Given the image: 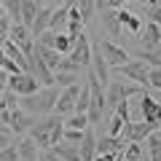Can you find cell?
Instances as JSON below:
<instances>
[{"instance_id":"ba28073f","label":"cell","mask_w":161,"mask_h":161,"mask_svg":"<svg viewBox=\"0 0 161 161\" xmlns=\"http://www.w3.org/2000/svg\"><path fill=\"white\" fill-rule=\"evenodd\" d=\"M156 124H148V121H129L126 126H124V132H121V137L126 140V142H145V137H148L150 132H156Z\"/></svg>"},{"instance_id":"83f0119b","label":"cell","mask_w":161,"mask_h":161,"mask_svg":"<svg viewBox=\"0 0 161 161\" xmlns=\"http://www.w3.org/2000/svg\"><path fill=\"white\" fill-rule=\"evenodd\" d=\"M142 156H145V145H142V142H129L121 161H140Z\"/></svg>"},{"instance_id":"ac0fdd59","label":"cell","mask_w":161,"mask_h":161,"mask_svg":"<svg viewBox=\"0 0 161 161\" xmlns=\"http://www.w3.org/2000/svg\"><path fill=\"white\" fill-rule=\"evenodd\" d=\"M51 16H54V8H51V6H46V8H40V11H38V16H35L32 27H30L32 38H38L40 32H46V30H48V24H51Z\"/></svg>"},{"instance_id":"f35d334b","label":"cell","mask_w":161,"mask_h":161,"mask_svg":"<svg viewBox=\"0 0 161 161\" xmlns=\"http://www.w3.org/2000/svg\"><path fill=\"white\" fill-rule=\"evenodd\" d=\"M6 145H14V132L11 126H0V148H6Z\"/></svg>"},{"instance_id":"4fadbf2b","label":"cell","mask_w":161,"mask_h":161,"mask_svg":"<svg viewBox=\"0 0 161 161\" xmlns=\"http://www.w3.org/2000/svg\"><path fill=\"white\" fill-rule=\"evenodd\" d=\"M16 148H19V158H22V161H38L40 153H43V150L38 148V142H35L30 134H24V137L16 140Z\"/></svg>"},{"instance_id":"2e32d148","label":"cell","mask_w":161,"mask_h":161,"mask_svg":"<svg viewBox=\"0 0 161 161\" xmlns=\"http://www.w3.org/2000/svg\"><path fill=\"white\" fill-rule=\"evenodd\" d=\"M118 22H121V27H126L132 35H140V30H142V24H145V19L142 16H137V14H132V11H126V8H118Z\"/></svg>"},{"instance_id":"484cf974","label":"cell","mask_w":161,"mask_h":161,"mask_svg":"<svg viewBox=\"0 0 161 161\" xmlns=\"http://www.w3.org/2000/svg\"><path fill=\"white\" fill-rule=\"evenodd\" d=\"M89 105H92V83H89V78H83L80 92H78V102H75V113H86Z\"/></svg>"},{"instance_id":"44dd1931","label":"cell","mask_w":161,"mask_h":161,"mask_svg":"<svg viewBox=\"0 0 161 161\" xmlns=\"http://www.w3.org/2000/svg\"><path fill=\"white\" fill-rule=\"evenodd\" d=\"M140 35H142L140 40H142L145 46H161V27H158V24L145 22L142 30H140Z\"/></svg>"},{"instance_id":"1f68e13d","label":"cell","mask_w":161,"mask_h":161,"mask_svg":"<svg viewBox=\"0 0 161 161\" xmlns=\"http://www.w3.org/2000/svg\"><path fill=\"white\" fill-rule=\"evenodd\" d=\"M0 105L8 108V110H16V108H19V94H14L11 89H6V92L0 94Z\"/></svg>"},{"instance_id":"cb8c5ba5","label":"cell","mask_w":161,"mask_h":161,"mask_svg":"<svg viewBox=\"0 0 161 161\" xmlns=\"http://www.w3.org/2000/svg\"><path fill=\"white\" fill-rule=\"evenodd\" d=\"M67 16H70V8H67V6L54 8V16H51V24H48V30H54V32L62 35L64 30H67Z\"/></svg>"},{"instance_id":"d590c367","label":"cell","mask_w":161,"mask_h":161,"mask_svg":"<svg viewBox=\"0 0 161 161\" xmlns=\"http://www.w3.org/2000/svg\"><path fill=\"white\" fill-rule=\"evenodd\" d=\"M148 86L161 92V67H150V75H148Z\"/></svg>"},{"instance_id":"f1b7e54d","label":"cell","mask_w":161,"mask_h":161,"mask_svg":"<svg viewBox=\"0 0 161 161\" xmlns=\"http://www.w3.org/2000/svg\"><path fill=\"white\" fill-rule=\"evenodd\" d=\"M73 46H75V40L70 38V35H64V32L59 35V32H57V40H54V48H57V51L62 54V57H67V54L73 51Z\"/></svg>"},{"instance_id":"d4e9b609","label":"cell","mask_w":161,"mask_h":161,"mask_svg":"<svg viewBox=\"0 0 161 161\" xmlns=\"http://www.w3.org/2000/svg\"><path fill=\"white\" fill-rule=\"evenodd\" d=\"M40 8L43 6H40L38 0H22V24L24 27H32V22H35Z\"/></svg>"},{"instance_id":"e0dca14e","label":"cell","mask_w":161,"mask_h":161,"mask_svg":"<svg viewBox=\"0 0 161 161\" xmlns=\"http://www.w3.org/2000/svg\"><path fill=\"white\" fill-rule=\"evenodd\" d=\"M99 22H102V27L108 30V35L110 38H118L121 35V22H118V14L113 11V8H105V11H99Z\"/></svg>"},{"instance_id":"ee69618b","label":"cell","mask_w":161,"mask_h":161,"mask_svg":"<svg viewBox=\"0 0 161 161\" xmlns=\"http://www.w3.org/2000/svg\"><path fill=\"white\" fill-rule=\"evenodd\" d=\"M8 78H11V75H8L3 67H0V94H3V92L8 89Z\"/></svg>"},{"instance_id":"7402d4cb","label":"cell","mask_w":161,"mask_h":161,"mask_svg":"<svg viewBox=\"0 0 161 161\" xmlns=\"http://www.w3.org/2000/svg\"><path fill=\"white\" fill-rule=\"evenodd\" d=\"M51 153H57L62 161H80V150H78V145H73V142H59V145H54V148H48Z\"/></svg>"},{"instance_id":"db71d44e","label":"cell","mask_w":161,"mask_h":161,"mask_svg":"<svg viewBox=\"0 0 161 161\" xmlns=\"http://www.w3.org/2000/svg\"><path fill=\"white\" fill-rule=\"evenodd\" d=\"M158 129H161V124H158Z\"/></svg>"},{"instance_id":"f546056e","label":"cell","mask_w":161,"mask_h":161,"mask_svg":"<svg viewBox=\"0 0 161 161\" xmlns=\"http://www.w3.org/2000/svg\"><path fill=\"white\" fill-rule=\"evenodd\" d=\"M6 14L11 16V22H22V0H0Z\"/></svg>"},{"instance_id":"3957f363","label":"cell","mask_w":161,"mask_h":161,"mask_svg":"<svg viewBox=\"0 0 161 161\" xmlns=\"http://www.w3.org/2000/svg\"><path fill=\"white\" fill-rule=\"evenodd\" d=\"M59 121H64L62 115H57V113H51V115H46L43 121H35V126L30 129V137L38 142V148L40 150H48L51 148V132H54V126H57Z\"/></svg>"},{"instance_id":"7bdbcfd3","label":"cell","mask_w":161,"mask_h":161,"mask_svg":"<svg viewBox=\"0 0 161 161\" xmlns=\"http://www.w3.org/2000/svg\"><path fill=\"white\" fill-rule=\"evenodd\" d=\"M3 70H6V73H8V75H16V73H24V70H22V67H19V64H16V62H14V59H8V62H6V64H3Z\"/></svg>"},{"instance_id":"8992f818","label":"cell","mask_w":161,"mask_h":161,"mask_svg":"<svg viewBox=\"0 0 161 161\" xmlns=\"http://www.w3.org/2000/svg\"><path fill=\"white\" fill-rule=\"evenodd\" d=\"M78 92H80V83L62 89V92H59L57 105H54V113H57V115H62V118L73 115V113H75V102H78Z\"/></svg>"},{"instance_id":"c3c4849f","label":"cell","mask_w":161,"mask_h":161,"mask_svg":"<svg viewBox=\"0 0 161 161\" xmlns=\"http://www.w3.org/2000/svg\"><path fill=\"white\" fill-rule=\"evenodd\" d=\"M134 3H140V6H142V8H148V6H156L158 0H134Z\"/></svg>"},{"instance_id":"9c48e42d","label":"cell","mask_w":161,"mask_h":161,"mask_svg":"<svg viewBox=\"0 0 161 161\" xmlns=\"http://www.w3.org/2000/svg\"><path fill=\"white\" fill-rule=\"evenodd\" d=\"M67 59L75 62L78 67H89V64H92V40H89L86 32L75 40V46H73V51L67 54Z\"/></svg>"},{"instance_id":"7a4b0ae2","label":"cell","mask_w":161,"mask_h":161,"mask_svg":"<svg viewBox=\"0 0 161 161\" xmlns=\"http://www.w3.org/2000/svg\"><path fill=\"white\" fill-rule=\"evenodd\" d=\"M145 92V86L140 83H132V80H110L108 86H105V102L108 105H118L124 99H132V97H140Z\"/></svg>"},{"instance_id":"7c38bea8","label":"cell","mask_w":161,"mask_h":161,"mask_svg":"<svg viewBox=\"0 0 161 161\" xmlns=\"http://www.w3.org/2000/svg\"><path fill=\"white\" fill-rule=\"evenodd\" d=\"M137 99H140V110H142V121L158 126V124H161V102L156 97H150L148 92H142Z\"/></svg>"},{"instance_id":"4dcf8cb0","label":"cell","mask_w":161,"mask_h":161,"mask_svg":"<svg viewBox=\"0 0 161 161\" xmlns=\"http://www.w3.org/2000/svg\"><path fill=\"white\" fill-rule=\"evenodd\" d=\"M75 8L80 11V19H83V22H89V19L97 14V8H94V0H78V3H75Z\"/></svg>"},{"instance_id":"bcb514c9","label":"cell","mask_w":161,"mask_h":161,"mask_svg":"<svg viewBox=\"0 0 161 161\" xmlns=\"http://www.w3.org/2000/svg\"><path fill=\"white\" fill-rule=\"evenodd\" d=\"M94 8H97V14L105 11V8H108V0H94Z\"/></svg>"},{"instance_id":"816d5d0a","label":"cell","mask_w":161,"mask_h":161,"mask_svg":"<svg viewBox=\"0 0 161 161\" xmlns=\"http://www.w3.org/2000/svg\"><path fill=\"white\" fill-rule=\"evenodd\" d=\"M3 16H8V14H6V8H3V3H0V19Z\"/></svg>"},{"instance_id":"4316f807","label":"cell","mask_w":161,"mask_h":161,"mask_svg":"<svg viewBox=\"0 0 161 161\" xmlns=\"http://www.w3.org/2000/svg\"><path fill=\"white\" fill-rule=\"evenodd\" d=\"M64 126H67V129H80V132H86L92 124H89V115H86V113H73V115H67V118H64Z\"/></svg>"},{"instance_id":"f907efd6","label":"cell","mask_w":161,"mask_h":161,"mask_svg":"<svg viewBox=\"0 0 161 161\" xmlns=\"http://www.w3.org/2000/svg\"><path fill=\"white\" fill-rule=\"evenodd\" d=\"M75 3H78V0H62V6H67V8H73Z\"/></svg>"},{"instance_id":"ffe728a7","label":"cell","mask_w":161,"mask_h":161,"mask_svg":"<svg viewBox=\"0 0 161 161\" xmlns=\"http://www.w3.org/2000/svg\"><path fill=\"white\" fill-rule=\"evenodd\" d=\"M145 150H148V161H161V129L145 137Z\"/></svg>"},{"instance_id":"11a10c76","label":"cell","mask_w":161,"mask_h":161,"mask_svg":"<svg viewBox=\"0 0 161 161\" xmlns=\"http://www.w3.org/2000/svg\"><path fill=\"white\" fill-rule=\"evenodd\" d=\"M158 3H161V0H158Z\"/></svg>"},{"instance_id":"8d00e7d4","label":"cell","mask_w":161,"mask_h":161,"mask_svg":"<svg viewBox=\"0 0 161 161\" xmlns=\"http://www.w3.org/2000/svg\"><path fill=\"white\" fill-rule=\"evenodd\" d=\"M124 126H126V121L121 118V115H113V121H110V129H108V134H113V137H118V134L124 132Z\"/></svg>"},{"instance_id":"d6986e66","label":"cell","mask_w":161,"mask_h":161,"mask_svg":"<svg viewBox=\"0 0 161 161\" xmlns=\"http://www.w3.org/2000/svg\"><path fill=\"white\" fill-rule=\"evenodd\" d=\"M75 83H83L80 80V70H57L54 73V86L67 89V86H75Z\"/></svg>"},{"instance_id":"681fc988","label":"cell","mask_w":161,"mask_h":161,"mask_svg":"<svg viewBox=\"0 0 161 161\" xmlns=\"http://www.w3.org/2000/svg\"><path fill=\"white\" fill-rule=\"evenodd\" d=\"M6 62H8V57H6V51H3V46H0V67H3Z\"/></svg>"},{"instance_id":"8fae6325","label":"cell","mask_w":161,"mask_h":161,"mask_svg":"<svg viewBox=\"0 0 161 161\" xmlns=\"http://www.w3.org/2000/svg\"><path fill=\"white\" fill-rule=\"evenodd\" d=\"M89 67H92L94 78H97L102 86H108L110 80H113V78H110V64L105 62V57H102V51H99L97 43H92V64H89Z\"/></svg>"},{"instance_id":"60d3db41","label":"cell","mask_w":161,"mask_h":161,"mask_svg":"<svg viewBox=\"0 0 161 161\" xmlns=\"http://www.w3.org/2000/svg\"><path fill=\"white\" fill-rule=\"evenodd\" d=\"M115 115H121V118L126 121V124L132 121V118H129V99H124V102H118V105H115Z\"/></svg>"},{"instance_id":"9a60e30c","label":"cell","mask_w":161,"mask_h":161,"mask_svg":"<svg viewBox=\"0 0 161 161\" xmlns=\"http://www.w3.org/2000/svg\"><path fill=\"white\" fill-rule=\"evenodd\" d=\"M78 150H80V161H94L97 158V137H94L92 126L83 132V140H80Z\"/></svg>"},{"instance_id":"b9f144b4","label":"cell","mask_w":161,"mask_h":161,"mask_svg":"<svg viewBox=\"0 0 161 161\" xmlns=\"http://www.w3.org/2000/svg\"><path fill=\"white\" fill-rule=\"evenodd\" d=\"M121 158H124V153H97L94 161H121Z\"/></svg>"},{"instance_id":"d6a6232c","label":"cell","mask_w":161,"mask_h":161,"mask_svg":"<svg viewBox=\"0 0 161 161\" xmlns=\"http://www.w3.org/2000/svg\"><path fill=\"white\" fill-rule=\"evenodd\" d=\"M145 22H153V24H158V27H161V3L145 8Z\"/></svg>"},{"instance_id":"f6af8a7d","label":"cell","mask_w":161,"mask_h":161,"mask_svg":"<svg viewBox=\"0 0 161 161\" xmlns=\"http://www.w3.org/2000/svg\"><path fill=\"white\" fill-rule=\"evenodd\" d=\"M126 3H132V0H108V8H113V11H118V8H124Z\"/></svg>"},{"instance_id":"5bb4252c","label":"cell","mask_w":161,"mask_h":161,"mask_svg":"<svg viewBox=\"0 0 161 161\" xmlns=\"http://www.w3.org/2000/svg\"><path fill=\"white\" fill-rule=\"evenodd\" d=\"M30 64H32V75L40 80V86H54V70L48 67V64L43 62V59H40L38 54H32Z\"/></svg>"},{"instance_id":"e575fe53","label":"cell","mask_w":161,"mask_h":161,"mask_svg":"<svg viewBox=\"0 0 161 161\" xmlns=\"http://www.w3.org/2000/svg\"><path fill=\"white\" fill-rule=\"evenodd\" d=\"M0 161H22V158H19V148H16V145L0 148Z\"/></svg>"},{"instance_id":"603a6c76","label":"cell","mask_w":161,"mask_h":161,"mask_svg":"<svg viewBox=\"0 0 161 161\" xmlns=\"http://www.w3.org/2000/svg\"><path fill=\"white\" fill-rule=\"evenodd\" d=\"M8 38H11L16 46H24V43L35 40V38H32V32H30V27H24L22 22H14V24H11V30H8Z\"/></svg>"},{"instance_id":"5b68a950","label":"cell","mask_w":161,"mask_h":161,"mask_svg":"<svg viewBox=\"0 0 161 161\" xmlns=\"http://www.w3.org/2000/svg\"><path fill=\"white\" fill-rule=\"evenodd\" d=\"M8 89L14 94H19V97H30V94H38L43 86H40V80L32 73H16L8 78Z\"/></svg>"},{"instance_id":"836d02e7","label":"cell","mask_w":161,"mask_h":161,"mask_svg":"<svg viewBox=\"0 0 161 161\" xmlns=\"http://www.w3.org/2000/svg\"><path fill=\"white\" fill-rule=\"evenodd\" d=\"M80 140H83V132H80V129H67V126H64L62 142H73V145H80Z\"/></svg>"},{"instance_id":"ab89813d","label":"cell","mask_w":161,"mask_h":161,"mask_svg":"<svg viewBox=\"0 0 161 161\" xmlns=\"http://www.w3.org/2000/svg\"><path fill=\"white\" fill-rule=\"evenodd\" d=\"M11 16H3V19H0V46H3V40H6L8 38V30H11Z\"/></svg>"},{"instance_id":"30bf717a","label":"cell","mask_w":161,"mask_h":161,"mask_svg":"<svg viewBox=\"0 0 161 161\" xmlns=\"http://www.w3.org/2000/svg\"><path fill=\"white\" fill-rule=\"evenodd\" d=\"M8 126H11V132L16 134V137H24V134L35 126V115H30L27 110L16 108V110H11V115H8Z\"/></svg>"},{"instance_id":"277c9868","label":"cell","mask_w":161,"mask_h":161,"mask_svg":"<svg viewBox=\"0 0 161 161\" xmlns=\"http://www.w3.org/2000/svg\"><path fill=\"white\" fill-rule=\"evenodd\" d=\"M118 70L121 75L126 80H132V83H140V86H148V75H150V64L142 62V59H129V62H124L121 67H113Z\"/></svg>"},{"instance_id":"74e56055","label":"cell","mask_w":161,"mask_h":161,"mask_svg":"<svg viewBox=\"0 0 161 161\" xmlns=\"http://www.w3.org/2000/svg\"><path fill=\"white\" fill-rule=\"evenodd\" d=\"M54 40H57V32H54V30H46V32L38 35V40H35V43H40V46H51V48H54Z\"/></svg>"},{"instance_id":"52a82bcc","label":"cell","mask_w":161,"mask_h":161,"mask_svg":"<svg viewBox=\"0 0 161 161\" xmlns=\"http://www.w3.org/2000/svg\"><path fill=\"white\" fill-rule=\"evenodd\" d=\"M99 51H102L105 62L110 64V70L113 67H121L124 62H129V51L124 46H118V43H113V40H102V43H97Z\"/></svg>"},{"instance_id":"f5cc1de1","label":"cell","mask_w":161,"mask_h":161,"mask_svg":"<svg viewBox=\"0 0 161 161\" xmlns=\"http://www.w3.org/2000/svg\"><path fill=\"white\" fill-rule=\"evenodd\" d=\"M38 161H48V158H46V156H43V153H40V158H38Z\"/></svg>"},{"instance_id":"6da1fadb","label":"cell","mask_w":161,"mask_h":161,"mask_svg":"<svg viewBox=\"0 0 161 161\" xmlns=\"http://www.w3.org/2000/svg\"><path fill=\"white\" fill-rule=\"evenodd\" d=\"M59 86H43L38 94H30V97H19V108L27 110L30 115H51L54 105L59 99Z\"/></svg>"},{"instance_id":"7dc6e473","label":"cell","mask_w":161,"mask_h":161,"mask_svg":"<svg viewBox=\"0 0 161 161\" xmlns=\"http://www.w3.org/2000/svg\"><path fill=\"white\" fill-rule=\"evenodd\" d=\"M43 156H46V158H48V161H62V158H59V156H57V153H51V150H43Z\"/></svg>"}]
</instances>
